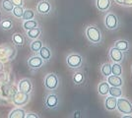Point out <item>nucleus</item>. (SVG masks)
<instances>
[{
  "instance_id": "2f4dec72",
  "label": "nucleus",
  "mask_w": 132,
  "mask_h": 118,
  "mask_svg": "<svg viewBox=\"0 0 132 118\" xmlns=\"http://www.w3.org/2000/svg\"><path fill=\"white\" fill-rule=\"evenodd\" d=\"M39 114L35 112H26V115H25V118H39Z\"/></svg>"
},
{
  "instance_id": "9b49d317",
  "label": "nucleus",
  "mask_w": 132,
  "mask_h": 118,
  "mask_svg": "<svg viewBox=\"0 0 132 118\" xmlns=\"http://www.w3.org/2000/svg\"><path fill=\"white\" fill-rule=\"evenodd\" d=\"M52 11L51 3L47 0H40L37 4V12L40 16H48Z\"/></svg>"
},
{
  "instance_id": "f704fd0d",
  "label": "nucleus",
  "mask_w": 132,
  "mask_h": 118,
  "mask_svg": "<svg viewBox=\"0 0 132 118\" xmlns=\"http://www.w3.org/2000/svg\"><path fill=\"white\" fill-rule=\"evenodd\" d=\"M124 6H126V7H131L132 6V0H125V2H124Z\"/></svg>"
},
{
  "instance_id": "bb28decb",
  "label": "nucleus",
  "mask_w": 132,
  "mask_h": 118,
  "mask_svg": "<svg viewBox=\"0 0 132 118\" xmlns=\"http://www.w3.org/2000/svg\"><path fill=\"white\" fill-rule=\"evenodd\" d=\"M13 8H14V5L10 0H2V2H1V10L2 11L10 14L13 10Z\"/></svg>"
},
{
  "instance_id": "cd10ccee",
  "label": "nucleus",
  "mask_w": 132,
  "mask_h": 118,
  "mask_svg": "<svg viewBox=\"0 0 132 118\" xmlns=\"http://www.w3.org/2000/svg\"><path fill=\"white\" fill-rule=\"evenodd\" d=\"M35 18H36V12L34 11L33 9H30V8L24 9V13H23V16H22L23 21L32 20V19H35Z\"/></svg>"
},
{
  "instance_id": "5701e85b",
  "label": "nucleus",
  "mask_w": 132,
  "mask_h": 118,
  "mask_svg": "<svg viewBox=\"0 0 132 118\" xmlns=\"http://www.w3.org/2000/svg\"><path fill=\"white\" fill-rule=\"evenodd\" d=\"M26 110L23 107H18L12 109L10 113L8 114V118H25Z\"/></svg>"
},
{
  "instance_id": "393cba45",
  "label": "nucleus",
  "mask_w": 132,
  "mask_h": 118,
  "mask_svg": "<svg viewBox=\"0 0 132 118\" xmlns=\"http://www.w3.org/2000/svg\"><path fill=\"white\" fill-rule=\"evenodd\" d=\"M43 45H44L43 40H40L39 39H34V40L31 41V43H30V49H31V51H33L34 53H38Z\"/></svg>"
},
{
  "instance_id": "1a4fd4ad",
  "label": "nucleus",
  "mask_w": 132,
  "mask_h": 118,
  "mask_svg": "<svg viewBox=\"0 0 132 118\" xmlns=\"http://www.w3.org/2000/svg\"><path fill=\"white\" fill-rule=\"evenodd\" d=\"M27 64H28V67H29V69H30L31 71L36 72V71L39 70L40 68L44 66V64H45V62H44V59L37 53V54H35V55H32V56L29 57V59H28V61H27Z\"/></svg>"
},
{
  "instance_id": "4c0bfd02",
  "label": "nucleus",
  "mask_w": 132,
  "mask_h": 118,
  "mask_svg": "<svg viewBox=\"0 0 132 118\" xmlns=\"http://www.w3.org/2000/svg\"><path fill=\"white\" fill-rule=\"evenodd\" d=\"M131 70H132V66H131Z\"/></svg>"
},
{
  "instance_id": "72a5a7b5",
  "label": "nucleus",
  "mask_w": 132,
  "mask_h": 118,
  "mask_svg": "<svg viewBox=\"0 0 132 118\" xmlns=\"http://www.w3.org/2000/svg\"><path fill=\"white\" fill-rule=\"evenodd\" d=\"M114 2H116L117 5L124 6V2H125V0H114Z\"/></svg>"
},
{
  "instance_id": "7ed1b4c3",
  "label": "nucleus",
  "mask_w": 132,
  "mask_h": 118,
  "mask_svg": "<svg viewBox=\"0 0 132 118\" xmlns=\"http://www.w3.org/2000/svg\"><path fill=\"white\" fill-rule=\"evenodd\" d=\"M66 65L69 69L72 70H78V69H81L84 65V62L85 59L84 57L77 52H73L70 53L66 56Z\"/></svg>"
},
{
  "instance_id": "6e6552de",
  "label": "nucleus",
  "mask_w": 132,
  "mask_h": 118,
  "mask_svg": "<svg viewBox=\"0 0 132 118\" xmlns=\"http://www.w3.org/2000/svg\"><path fill=\"white\" fill-rule=\"evenodd\" d=\"M30 99H31V95L22 93L18 90L14 92L12 95V102L14 105L18 107H24L25 105H27Z\"/></svg>"
},
{
  "instance_id": "9d476101",
  "label": "nucleus",
  "mask_w": 132,
  "mask_h": 118,
  "mask_svg": "<svg viewBox=\"0 0 132 118\" xmlns=\"http://www.w3.org/2000/svg\"><path fill=\"white\" fill-rule=\"evenodd\" d=\"M17 90L22 92V93H25V94L31 95L34 90V85L32 80L29 78L21 79L17 84Z\"/></svg>"
},
{
  "instance_id": "b1692460",
  "label": "nucleus",
  "mask_w": 132,
  "mask_h": 118,
  "mask_svg": "<svg viewBox=\"0 0 132 118\" xmlns=\"http://www.w3.org/2000/svg\"><path fill=\"white\" fill-rule=\"evenodd\" d=\"M39 24L37 20L35 19H32V20H26V21H23L22 27L25 31H29V30H32V29H35L37 27H39Z\"/></svg>"
},
{
  "instance_id": "ddd939ff",
  "label": "nucleus",
  "mask_w": 132,
  "mask_h": 118,
  "mask_svg": "<svg viewBox=\"0 0 132 118\" xmlns=\"http://www.w3.org/2000/svg\"><path fill=\"white\" fill-rule=\"evenodd\" d=\"M72 80H73V83L75 86L82 87L83 85L86 83V73L81 69H78L73 74Z\"/></svg>"
},
{
  "instance_id": "c85d7f7f",
  "label": "nucleus",
  "mask_w": 132,
  "mask_h": 118,
  "mask_svg": "<svg viewBox=\"0 0 132 118\" xmlns=\"http://www.w3.org/2000/svg\"><path fill=\"white\" fill-rule=\"evenodd\" d=\"M122 72H123V69H122L120 63L112 62V64H111V74L116 75V76H121Z\"/></svg>"
},
{
  "instance_id": "4be33fe9",
  "label": "nucleus",
  "mask_w": 132,
  "mask_h": 118,
  "mask_svg": "<svg viewBox=\"0 0 132 118\" xmlns=\"http://www.w3.org/2000/svg\"><path fill=\"white\" fill-rule=\"evenodd\" d=\"M110 84L105 81H102L101 83H99L98 85V93H99L100 96H105L109 95V92H110Z\"/></svg>"
},
{
  "instance_id": "c756f323",
  "label": "nucleus",
  "mask_w": 132,
  "mask_h": 118,
  "mask_svg": "<svg viewBox=\"0 0 132 118\" xmlns=\"http://www.w3.org/2000/svg\"><path fill=\"white\" fill-rule=\"evenodd\" d=\"M122 93H123L122 92V87H110L109 95L118 98V97L122 96Z\"/></svg>"
},
{
  "instance_id": "f257e3e1",
  "label": "nucleus",
  "mask_w": 132,
  "mask_h": 118,
  "mask_svg": "<svg viewBox=\"0 0 132 118\" xmlns=\"http://www.w3.org/2000/svg\"><path fill=\"white\" fill-rule=\"evenodd\" d=\"M85 37L93 46H100L103 43L104 35L101 29L96 25H88L85 29Z\"/></svg>"
},
{
  "instance_id": "e433bc0d",
  "label": "nucleus",
  "mask_w": 132,
  "mask_h": 118,
  "mask_svg": "<svg viewBox=\"0 0 132 118\" xmlns=\"http://www.w3.org/2000/svg\"><path fill=\"white\" fill-rule=\"evenodd\" d=\"M0 20H1V14H0Z\"/></svg>"
},
{
  "instance_id": "a878e982",
  "label": "nucleus",
  "mask_w": 132,
  "mask_h": 118,
  "mask_svg": "<svg viewBox=\"0 0 132 118\" xmlns=\"http://www.w3.org/2000/svg\"><path fill=\"white\" fill-rule=\"evenodd\" d=\"M101 73L105 78L111 74V64L110 62H105L101 65Z\"/></svg>"
},
{
  "instance_id": "aec40b11",
  "label": "nucleus",
  "mask_w": 132,
  "mask_h": 118,
  "mask_svg": "<svg viewBox=\"0 0 132 118\" xmlns=\"http://www.w3.org/2000/svg\"><path fill=\"white\" fill-rule=\"evenodd\" d=\"M12 42L17 47H22L25 45L26 39H25V37L21 33H14L12 34Z\"/></svg>"
},
{
  "instance_id": "423d86ee",
  "label": "nucleus",
  "mask_w": 132,
  "mask_h": 118,
  "mask_svg": "<svg viewBox=\"0 0 132 118\" xmlns=\"http://www.w3.org/2000/svg\"><path fill=\"white\" fill-rule=\"evenodd\" d=\"M116 110L120 114H132V101L123 96L118 97L116 102Z\"/></svg>"
},
{
  "instance_id": "6ab92c4d",
  "label": "nucleus",
  "mask_w": 132,
  "mask_h": 118,
  "mask_svg": "<svg viewBox=\"0 0 132 118\" xmlns=\"http://www.w3.org/2000/svg\"><path fill=\"white\" fill-rule=\"evenodd\" d=\"M25 32H26V37H27L29 39H31V40L39 39V37L43 34V30H42V28H40L39 26L35 29H32V30L25 31Z\"/></svg>"
},
{
  "instance_id": "4468645a",
  "label": "nucleus",
  "mask_w": 132,
  "mask_h": 118,
  "mask_svg": "<svg viewBox=\"0 0 132 118\" xmlns=\"http://www.w3.org/2000/svg\"><path fill=\"white\" fill-rule=\"evenodd\" d=\"M116 102H117V98L116 97L110 96V95L105 96V102H104L105 108L108 111H110V112L114 111V110H116Z\"/></svg>"
},
{
  "instance_id": "0eeeda50",
  "label": "nucleus",
  "mask_w": 132,
  "mask_h": 118,
  "mask_svg": "<svg viewBox=\"0 0 132 118\" xmlns=\"http://www.w3.org/2000/svg\"><path fill=\"white\" fill-rule=\"evenodd\" d=\"M17 55V49L8 44L0 45V61L13 60Z\"/></svg>"
},
{
  "instance_id": "f03ea898",
  "label": "nucleus",
  "mask_w": 132,
  "mask_h": 118,
  "mask_svg": "<svg viewBox=\"0 0 132 118\" xmlns=\"http://www.w3.org/2000/svg\"><path fill=\"white\" fill-rule=\"evenodd\" d=\"M44 108L47 110H56L60 106V96L57 93L48 92L44 98Z\"/></svg>"
},
{
  "instance_id": "20e7f679",
  "label": "nucleus",
  "mask_w": 132,
  "mask_h": 118,
  "mask_svg": "<svg viewBox=\"0 0 132 118\" xmlns=\"http://www.w3.org/2000/svg\"><path fill=\"white\" fill-rule=\"evenodd\" d=\"M44 89L48 92L56 90L60 86V78L56 73H47L44 78Z\"/></svg>"
},
{
  "instance_id": "39448f33",
  "label": "nucleus",
  "mask_w": 132,
  "mask_h": 118,
  "mask_svg": "<svg viewBox=\"0 0 132 118\" xmlns=\"http://www.w3.org/2000/svg\"><path fill=\"white\" fill-rule=\"evenodd\" d=\"M104 25L109 31H116L120 27V19L114 12H109L104 18Z\"/></svg>"
},
{
  "instance_id": "473e14b6",
  "label": "nucleus",
  "mask_w": 132,
  "mask_h": 118,
  "mask_svg": "<svg viewBox=\"0 0 132 118\" xmlns=\"http://www.w3.org/2000/svg\"><path fill=\"white\" fill-rule=\"evenodd\" d=\"M14 6H24V0H10Z\"/></svg>"
},
{
  "instance_id": "7c9ffc66",
  "label": "nucleus",
  "mask_w": 132,
  "mask_h": 118,
  "mask_svg": "<svg viewBox=\"0 0 132 118\" xmlns=\"http://www.w3.org/2000/svg\"><path fill=\"white\" fill-rule=\"evenodd\" d=\"M23 13H24V6H14L11 14L16 19H22Z\"/></svg>"
},
{
  "instance_id": "2eb2a0df",
  "label": "nucleus",
  "mask_w": 132,
  "mask_h": 118,
  "mask_svg": "<svg viewBox=\"0 0 132 118\" xmlns=\"http://www.w3.org/2000/svg\"><path fill=\"white\" fill-rule=\"evenodd\" d=\"M38 54L44 59V61L45 63L50 62L51 60V58H52V51H51V49H50L47 45H44V44L43 45L42 48L38 52Z\"/></svg>"
},
{
  "instance_id": "a211bd4d",
  "label": "nucleus",
  "mask_w": 132,
  "mask_h": 118,
  "mask_svg": "<svg viewBox=\"0 0 132 118\" xmlns=\"http://www.w3.org/2000/svg\"><path fill=\"white\" fill-rule=\"evenodd\" d=\"M113 46L116 47L117 49L121 50L122 52H127V51L130 50L131 44L126 39H118V40H116L113 42Z\"/></svg>"
},
{
  "instance_id": "f8f14e48",
  "label": "nucleus",
  "mask_w": 132,
  "mask_h": 118,
  "mask_svg": "<svg viewBox=\"0 0 132 118\" xmlns=\"http://www.w3.org/2000/svg\"><path fill=\"white\" fill-rule=\"evenodd\" d=\"M109 57L111 60V62L116 63H121L124 60V52L117 49L114 46H111L109 49Z\"/></svg>"
},
{
  "instance_id": "c9c22d12",
  "label": "nucleus",
  "mask_w": 132,
  "mask_h": 118,
  "mask_svg": "<svg viewBox=\"0 0 132 118\" xmlns=\"http://www.w3.org/2000/svg\"><path fill=\"white\" fill-rule=\"evenodd\" d=\"M74 117H80L81 116V111L80 110H76L75 112H74V115H73Z\"/></svg>"
},
{
  "instance_id": "f3484780",
  "label": "nucleus",
  "mask_w": 132,
  "mask_h": 118,
  "mask_svg": "<svg viewBox=\"0 0 132 118\" xmlns=\"http://www.w3.org/2000/svg\"><path fill=\"white\" fill-rule=\"evenodd\" d=\"M111 0H96V7L99 12H108L111 7Z\"/></svg>"
},
{
  "instance_id": "dca6fc26",
  "label": "nucleus",
  "mask_w": 132,
  "mask_h": 118,
  "mask_svg": "<svg viewBox=\"0 0 132 118\" xmlns=\"http://www.w3.org/2000/svg\"><path fill=\"white\" fill-rule=\"evenodd\" d=\"M106 82L110 84V87H122L123 86V79L121 76H116L110 74L106 77Z\"/></svg>"
},
{
  "instance_id": "412c9836",
  "label": "nucleus",
  "mask_w": 132,
  "mask_h": 118,
  "mask_svg": "<svg viewBox=\"0 0 132 118\" xmlns=\"http://www.w3.org/2000/svg\"><path fill=\"white\" fill-rule=\"evenodd\" d=\"M14 27V22L12 21L10 18H3L0 20V29L4 32L11 31Z\"/></svg>"
}]
</instances>
